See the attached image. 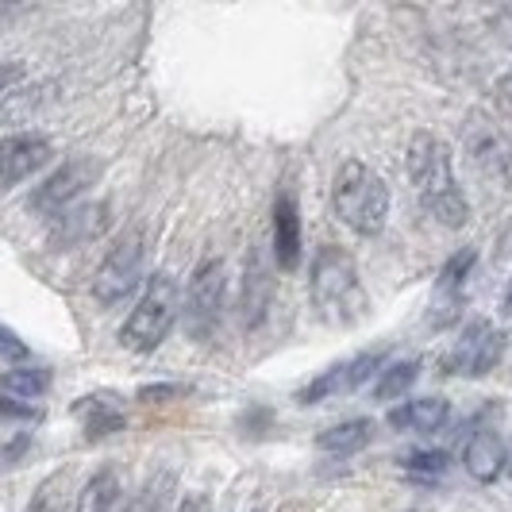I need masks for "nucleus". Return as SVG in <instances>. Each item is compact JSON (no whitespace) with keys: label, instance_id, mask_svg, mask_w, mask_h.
I'll return each mask as SVG.
<instances>
[{"label":"nucleus","instance_id":"obj_1","mask_svg":"<svg viewBox=\"0 0 512 512\" xmlns=\"http://www.w3.org/2000/svg\"><path fill=\"white\" fill-rule=\"evenodd\" d=\"M409 181L420 197V205L428 208V216H436L443 228H462L470 205L455 178V162L451 147L432 135V131H416L409 143Z\"/></svg>","mask_w":512,"mask_h":512},{"label":"nucleus","instance_id":"obj_2","mask_svg":"<svg viewBox=\"0 0 512 512\" xmlns=\"http://www.w3.org/2000/svg\"><path fill=\"white\" fill-rule=\"evenodd\" d=\"M308 289H312V305L324 320L332 324H351L362 316V282L359 266L347 247L328 243L312 258V274H308Z\"/></svg>","mask_w":512,"mask_h":512},{"label":"nucleus","instance_id":"obj_3","mask_svg":"<svg viewBox=\"0 0 512 512\" xmlns=\"http://www.w3.org/2000/svg\"><path fill=\"white\" fill-rule=\"evenodd\" d=\"M335 216L359 235H378L389 220V185L366 162L351 158L335 170L332 181Z\"/></svg>","mask_w":512,"mask_h":512},{"label":"nucleus","instance_id":"obj_4","mask_svg":"<svg viewBox=\"0 0 512 512\" xmlns=\"http://www.w3.org/2000/svg\"><path fill=\"white\" fill-rule=\"evenodd\" d=\"M178 312H181L178 282H174L166 270H158V274H151V282L143 289L139 305L128 312V320H124V328H120V343H124L128 351H135V355H151V351L162 347V339L170 335Z\"/></svg>","mask_w":512,"mask_h":512},{"label":"nucleus","instance_id":"obj_5","mask_svg":"<svg viewBox=\"0 0 512 512\" xmlns=\"http://www.w3.org/2000/svg\"><path fill=\"white\" fill-rule=\"evenodd\" d=\"M143 266H147V235H143V228H128L104 255L101 270L93 278V297L101 305H120L124 297L139 289Z\"/></svg>","mask_w":512,"mask_h":512},{"label":"nucleus","instance_id":"obj_6","mask_svg":"<svg viewBox=\"0 0 512 512\" xmlns=\"http://www.w3.org/2000/svg\"><path fill=\"white\" fill-rule=\"evenodd\" d=\"M224 297H228V262L224 258H205L193 278L185 285V332L193 339H208V335L220 328V316H224Z\"/></svg>","mask_w":512,"mask_h":512},{"label":"nucleus","instance_id":"obj_7","mask_svg":"<svg viewBox=\"0 0 512 512\" xmlns=\"http://www.w3.org/2000/svg\"><path fill=\"white\" fill-rule=\"evenodd\" d=\"M462 151L478 178L493 181V185H512V143L489 116L474 112L462 124Z\"/></svg>","mask_w":512,"mask_h":512},{"label":"nucleus","instance_id":"obj_8","mask_svg":"<svg viewBox=\"0 0 512 512\" xmlns=\"http://www.w3.org/2000/svg\"><path fill=\"white\" fill-rule=\"evenodd\" d=\"M501 355H505V335L489 320H470L451 343V351L443 355V370L455 378H486Z\"/></svg>","mask_w":512,"mask_h":512},{"label":"nucleus","instance_id":"obj_9","mask_svg":"<svg viewBox=\"0 0 512 512\" xmlns=\"http://www.w3.org/2000/svg\"><path fill=\"white\" fill-rule=\"evenodd\" d=\"M382 370H385V355H378V351H366V355H355V359H347V362H335V366L320 370V374L301 389V401H305V405H320V401H328V397L359 393L362 385L370 382L374 374H382Z\"/></svg>","mask_w":512,"mask_h":512},{"label":"nucleus","instance_id":"obj_10","mask_svg":"<svg viewBox=\"0 0 512 512\" xmlns=\"http://www.w3.org/2000/svg\"><path fill=\"white\" fill-rule=\"evenodd\" d=\"M97 174H101V166H97L93 158H74V162L58 166L51 178L35 189L31 208L43 212V216H62V212L74 205L77 197L97 181Z\"/></svg>","mask_w":512,"mask_h":512},{"label":"nucleus","instance_id":"obj_11","mask_svg":"<svg viewBox=\"0 0 512 512\" xmlns=\"http://www.w3.org/2000/svg\"><path fill=\"white\" fill-rule=\"evenodd\" d=\"M51 154V139L39 131H20V135L0 139V189H12L31 174H39L51 162Z\"/></svg>","mask_w":512,"mask_h":512},{"label":"nucleus","instance_id":"obj_12","mask_svg":"<svg viewBox=\"0 0 512 512\" xmlns=\"http://www.w3.org/2000/svg\"><path fill=\"white\" fill-rule=\"evenodd\" d=\"M274 262L278 270H297L301 262V208L285 189L274 201Z\"/></svg>","mask_w":512,"mask_h":512},{"label":"nucleus","instance_id":"obj_13","mask_svg":"<svg viewBox=\"0 0 512 512\" xmlns=\"http://www.w3.org/2000/svg\"><path fill=\"white\" fill-rule=\"evenodd\" d=\"M462 462H466L470 478H478V482H497V478L505 474V462H509V447H505V439L497 436V432L482 428V432H474V436L466 439Z\"/></svg>","mask_w":512,"mask_h":512},{"label":"nucleus","instance_id":"obj_14","mask_svg":"<svg viewBox=\"0 0 512 512\" xmlns=\"http://www.w3.org/2000/svg\"><path fill=\"white\" fill-rule=\"evenodd\" d=\"M451 420V401L447 397H416L405 401L389 412V428L397 432H420V436H432L443 424Z\"/></svg>","mask_w":512,"mask_h":512},{"label":"nucleus","instance_id":"obj_15","mask_svg":"<svg viewBox=\"0 0 512 512\" xmlns=\"http://www.w3.org/2000/svg\"><path fill=\"white\" fill-rule=\"evenodd\" d=\"M74 416L85 424V432L97 439V436H112V432H120L124 424H128V416H124V405H120V397H108V393H93V397H81L74 405Z\"/></svg>","mask_w":512,"mask_h":512},{"label":"nucleus","instance_id":"obj_16","mask_svg":"<svg viewBox=\"0 0 512 512\" xmlns=\"http://www.w3.org/2000/svg\"><path fill=\"white\" fill-rule=\"evenodd\" d=\"M104 228H108V208L104 205H81V208H70V212H62V216H58V224H54V239H58L62 247H77V243L97 239Z\"/></svg>","mask_w":512,"mask_h":512},{"label":"nucleus","instance_id":"obj_17","mask_svg":"<svg viewBox=\"0 0 512 512\" xmlns=\"http://www.w3.org/2000/svg\"><path fill=\"white\" fill-rule=\"evenodd\" d=\"M370 439H374V424L366 416H359V420H343V424H335L328 432H320L316 447L328 451V455H355Z\"/></svg>","mask_w":512,"mask_h":512},{"label":"nucleus","instance_id":"obj_18","mask_svg":"<svg viewBox=\"0 0 512 512\" xmlns=\"http://www.w3.org/2000/svg\"><path fill=\"white\" fill-rule=\"evenodd\" d=\"M0 389L12 397V401H35L51 389V370L43 366H16L8 374H0Z\"/></svg>","mask_w":512,"mask_h":512},{"label":"nucleus","instance_id":"obj_19","mask_svg":"<svg viewBox=\"0 0 512 512\" xmlns=\"http://www.w3.org/2000/svg\"><path fill=\"white\" fill-rule=\"evenodd\" d=\"M266 305H270V282L262 274L258 255H251L247 258V278H243V316H247L251 328L266 316Z\"/></svg>","mask_w":512,"mask_h":512},{"label":"nucleus","instance_id":"obj_20","mask_svg":"<svg viewBox=\"0 0 512 512\" xmlns=\"http://www.w3.org/2000/svg\"><path fill=\"white\" fill-rule=\"evenodd\" d=\"M416 378H420V359L389 362L378 374V382H374V401H397L401 393H409Z\"/></svg>","mask_w":512,"mask_h":512},{"label":"nucleus","instance_id":"obj_21","mask_svg":"<svg viewBox=\"0 0 512 512\" xmlns=\"http://www.w3.org/2000/svg\"><path fill=\"white\" fill-rule=\"evenodd\" d=\"M401 466H405L409 474H420V478H436V474H443V470L451 466V455H447V451H409V455L401 459Z\"/></svg>","mask_w":512,"mask_h":512},{"label":"nucleus","instance_id":"obj_22","mask_svg":"<svg viewBox=\"0 0 512 512\" xmlns=\"http://www.w3.org/2000/svg\"><path fill=\"white\" fill-rule=\"evenodd\" d=\"M93 512H128V501H124L116 478H101L93 486Z\"/></svg>","mask_w":512,"mask_h":512},{"label":"nucleus","instance_id":"obj_23","mask_svg":"<svg viewBox=\"0 0 512 512\" xmlns=\"http://www.w3.org/2000/svg\"><path fill=\"white\" fill-rule=\"evenodd\" d=\"M0 359H8V362L31 359V347H27L24 339L12 332V328H4V324H0Z\"/></svg>","mask_w":512,"mask_h":512},{"label":"nucleus","instance_id":"obj_24","mask_svg":"<svg viewBox=\"0 0 512 512\" xmlns=\"http://www.w3.org/2000/svg\"><path fill=\"white\" fill-rule=\"evenodd\" d=\"M0 420H39V409L12 401V397H0Z\"/></svg>","mask_w":512,"mask_h":512},{"label":"nucleus","instance_id":"obj_25","mask_svg":"<svg viewBox=\"0 0 512 512\" xmlns=\"http://www.w3.org/2000/svg\"><path fill=\"white\" fill-rule=\"evenodd\" d=\"M20 77H24V66H16V62H0V97H4Z\"/></svg>","mask_w":512,"mask_h":512},{"label":"nucleus","instance_id":"obj_26","mask_svg":"<svg viewBox=\"0 0 512 512\" xmlns=\"http://www.w3.org/2000/svg\"><path fill=\"white\" fill-rule=\"evenodd\" d=\"M493 93H497V104L512 116V70L497 77V89H493Z\"/></svg>","mask_w":512,"mask_h":512},{"label":"nucleus","instance_id":"obj_27","mask_svg":"<svg viewBox=\"0 0 512 512\" xmlns=\"http://www.w3.org/2000/svg\"><path fill=\"white\" fill-rule=\"evenodd\" d=\"M178 512H212V505H208L201 493H189L185 501H181V509Z\"/></svg>","mask_w":512,"mask_h":512},{"label":"nucleus","instance_id":"obj_28","mask_svg":"<svg viewBox=\"0 0 512 512\" xmlns=\"http://www.w3.org/2000/svg\"><path fill=\"white\" fill-rule=\"evenodd\" d=\"M27 512H58V509H54L51 486H47V489H39V497H35V501H31V509H27Z\"/></svg>","mask_w":512,"mask_h":512},{"label":"nucleus","instance_id":"obj_29","mask_svg":"<svg viewBox=\"0 0 512 512\" xmlns=\"http://www.w3.org/2000/svg\"><path fill=\"white\" fill-rule=\"evenodd\" d=\"M181 389H174V385H151V389H143V393H139V397H143V401H154V397H178Z\"/></svg>","mask_w":512,"mask_h":512},{"label":"nucleus","instance_id":"obj_30","mask_svg":"<svg viewBox=\"0 0 512 512\" xmlns=\"http://www.w3.org/2000/svg\"><path fill=\"white\" fill-rule=\"evenodd\" d=\"M128 512H158V501L154 497H139V501H131Z\"/></svg>","mask_w":512,"mask_h":512},{"label":"nucleus","instance_id":"obj_31","mask_svg":"<svg viewBox=\"0 0 512 512\" xmlns=\"http://www.w3.org/2000/svg\"><path fill=\"white\" fill-rule=\"evenodd\" d=\"M505 316H512V285L505 289Z\"/></svg>","mask_w":512,"mask_h":512},{"label":"nucleus","instance_id":"obj_32","mask_svg":"<svg viewBox=\"0 0 512 512\" xmlns=\"http://www.w3.org/2000/svg\"><path fill=\"white\" fill-rule=\"evenodd\" d=\"M505 16H509V20H512V4H509V8H505Z\"/></svg>","mask_w":512,"mask_h":512}]
</instances>
